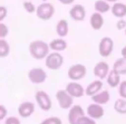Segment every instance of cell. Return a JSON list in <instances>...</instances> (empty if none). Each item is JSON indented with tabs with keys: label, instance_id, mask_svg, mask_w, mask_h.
Masks as SVG:
<instances>
[{
	"label": "cell",
	"instance_id": "cell-1",
	"mask_svg": "<svg viewBox=\"0 0 126 124\" xmlns=\"http://www.w3.org/2000/svg\"><path fill=\"white\" fill-rule=\"evenodd\" d=\"M49 46L44 40H33L29 44V53L33 59H45L49 54Z\"/></svg>",
	"mask_w": 126,
	"mask_h": 124
},
{
	"label": "cell",
	"instance_id": "cell-2",
	"mask_svg": "<svg viewBox=\"0 0 126 124\" xmlns=\"http://www.w3.org/2000/svg\"><path fill=\"white\" fill-rule=\"evenodd\" d=\"M64 64V57L60 53H49L45 58V65L50 71H58Z\"/></svg>",
	"mask_w": 126,
	"mask_h": 124
},
{
	"label": "cell",
	"instance_id": "cell-3",
	"mask_svg": "<svg viewBox=\"0 0 126 124\" xmlns=\"http://www.w3.org/2000/svg\"><path fill=\"white\" fill-rule=\"evenodd\" d=\"M87 74V68L85 65L83 64H74L69 67L68 72H67V76L71 82H78L83 79Z\"/></svg>",
	"mask_w": 126,
	"mask_h": 124
},
{
	"label": "cell",
	"instance_id": "cell-4",
	"mask_svg": "<svg viewBox=\"0 0 126 124\" xmlns=\"http://www.w3.org/2000/svg\"><path fill=\"white\" fill-rule=\"evenodd\" d=\"M55 14V7L50 2H43L36 7V15L40 20H49Z\"/></svg>",
	"mask_w": 126,
	"mask_h": 124
},
{
	"label": "cell",
	"instance_id": "cell-5",
	"mask_svg": "<svg viewBox=\"0 0 126 124\" xmlns=\"http://www.w3.org/2000/svg\"><path fill=\"white\" fill-rule=\"evenodd\" d=\"M35 100H36V102H37V105L40 107V110L45 111V112H48V111L51 110V106H52L51 98H50L49 94L46 93L45 91L36 92Z\"/></svg>",
	"mask_w": 126,
	"mask_h": 124
},
{
	"label": "cell",
	"instance_id": "cell-6",
	"mask_svg": "<svg viewBox=\"0 0 126 124\" xmlns=\"http://www.w3.org/2000/svg\"><path fill=\"white\" fill-rule=\"evenodd\" d=\"M47 73L40 67H33L28 72V79L32 84H43L47 79Z\"/></svg>",
	"mask_w": 126,
	"mask_h": 124
},
{
	"label": "cell",
	"instance_id": "cell-7",
	"mask_svg": "<svg viewBox=\"0 0 126 124\" xmlns=\"http://www.w3.org/2000/svg\"><path fill=\"white\" fill-rule=\"evenodd\" d=\"M114 49V40L110 37H103L98 44V52L102 57H108Z\"/></svg>",
	"mask_w": 126,
	"mask_h": 124
},
{
	"label": "cell",
	"instance_id": "cell-8",
	"mask_svg": "<svg viewBox=\"0 0 126 124\" xmlns=\"http://www.w3.org/2000/svg\"><path fill=\"white\" fill-rule=\"evenodd\" d=\"M56 100L59 105V107L63 110H69L73 106L74 103V98L71 97L65 89H59L56 93Z\"/></svg>",
	"mask_w": 126,
	"mask_h": 124
},
{
	"label": "cell",
	"instance_id": "cell-9",
	"mask_svg": "<svg viewBox=\"0 0 126 124\" xmlns=\"http://www.w3.org/2000/svg\"><path fill=\"white\" fill-rule=\"evenodd\" d=\"M65 91L73 98H79L85 95V88H84L83 85L79 84L78 82H69L66 85Z\"/></svg>",
	"mask_w": 126,
	"mask_h": 124
},
{
	"label": "cell",
	"instance_id": "cell-10",
	"mask_svg": "<svg viewBox=\"0 0 126 124\" xmlns=\"http://www.w3.org/2000/svg\"><path fill=\"white\" fill-rule=\"evenodd\" d=\"M86 114L88 117H91L93 120H100L105 114V111L103 108L102 105L95 104V103H92L87 106V110H86Z\"/></svg>",
	"mask_w": 126,
	"mask_h": 124
},
{
	"label": "cell",
	"instance_id": "cell-11",
	"mask_svg": "<svg viewBox=\"0 0 126 124\" xmlns=\"http://www.w3.org/2000/svg\"><path fill=\"white\" fill-rule=\"evenodd\" d=\"M85 115V111L83 110L80 105H73L69 108L68 112V123L69 124H77L78 120Z\"/></svg>",
	"mask_w": 126,
	"mask_h": 124
},
{
	"label": "cell",
	"instance_id": "cell-12",
	"mask_svg": "<svg viewBox=\"0 0 126 124\" xmlns=\"http://www.w3.org/2000/svg\"><path fill=\"white\" fill-rule=\"evenodd\" d=\"M94 75L95 77H97L99 81L105 79L110 73V65L106 62H98L97 64L94 66Z\"/></svg>",
	"mask_w": 126,
	"mask_h": 124
},
{
	"label": "cell",
	"instance_id": "cell-13",
	"mask_svg": "<svg viewBox=\"0 0 126 124\" xmlns=\"http://www.w3.org/2000/svg\"><path fill=\"white\" fill-rule=\"evenodd\" d=\"M69 17L75 21H83L86 17V9L81 5H74L69 10Z\"/></svg>",
	"mask_w": 126,
	"mask_h": 124
},
{
	"label": "cell",
	"instance_id": "cell-14",
	"mask_svg": "<svg viewBox=\"0 0 126 124\" xmlns=\"http://www.w3.org/2000/svg\"><path fill=\"white\" fill-rule=\"evenodd\" d=\"M35 112V104L32 102H22L21 104L18 106V114L22 119H27L30 117Z\"/></svg>",
	"mask_w": 126,
	"mask_h": 124
},
{
	"label": "cell",
	"instance_id": "cell-15",
	"mask_svg": "<svg viewBox=\"0 0 126 124\" xmlns=\"http://www.w3.org/2000/svg\"><path fill=\"white\" fill-rule=\"evenodd\" d=\"M102 88H103V82L102 81H99V79L93 81L92 83L88 84L87 87L85 88V95L92 97V96L96 95L97 93H99V92L102 91Z\"/></svg>",
	"mask_w": 126,
	"mask_h": 124
},
{
	"label": "cell",
	"instance_id": "cell-16",
	"mask_svg": "<svg viewBox=\"0 0 126 124\" xmlns=\"http://www.w3.org/2000/svg\"><path fill=\"white\" fill-rule=\"evenodd\" d=\"M48 46H49V49L54 50L55 53H59V52L66 50L67 47H68V44H67V41L64 38H56V39H52L48 44Z\"/></svg>",
	"mask_w": 126,
	"mask_h": 124
},
{
	"label": "cell",
	"instance_id": "cell-17",
	"mask_svg": "<svg viewBox=\"0 0 126 124\" xmlns=\"http://www.w3.org/2000/svg\"><path fill=\"white\" fill-rule=\"evenodd\" d=\"M110 94L108 91H100L99 93H97L96 95L92 96V101L93 103L98 105H105L110 102Z\"/></svg>",
	"mask_w": 126,
	"mask_h": 124
},
{
	"label": "cell",
	"instance_id": "cell-18",
	"mask_svg": "<svg viewBox=\"0 0 126 124\" xmlns=\"http://www.w3.org/2000/svg\"><path fill=\"white\" fill-rule=\"evenodd\" d=\"M110 11H112L113 16L117 17L119 19H123L126 16V5L123 2H115L110 7Z\"/></svg>",
	"mask_w": 126,
	"mask_h": 124
},
{
	"label": "cell",
	"instance_id": "cell-19",
	"mask_svg": "<svg viewBox=\"0 0 126 124\" xmlns=\"http://www.w3.org/2000/svg\"><path fill=\"white\" fill-rule=\"evenodd\" d=\"M89 22H91V27L94 30H99L104 26V17L100 14H98V12H94L91 16Z\"/></svg>",
	"mask_w": 126,
	"mask_h": 124
},
{
	"label": "cell",
	"instance_id": "cell-20",
	"mask_svg": "<svg viewBox=\"0 0 126 124\" xmlns=\"http://www.w3.org/2000/svg\"><path fill=\"white\" fill-rule=\"evenodd\" d=\"M56 33L59 38H64L69 33V25L66 19H60L56 25Z\"/></svg>",
	"mask_w": 126,
	"mask_h": 124
},
{
	"label": "cell",
	"instance_id": "cell-21",
	"mask_svg": "<svg viewBox=\"0 0 126 124\" xmlns=\"http://www.w3.org/2000/svg\"><path fill=\"white\" fill-rule=\"evenodd\" d=\"M106 82L108 84V86H110L112 88H115V87H118L119 83H121V76L117 74L115 71H110L108 75L106 77Z\"/></svg>",
	"mask_w": 126,
	"mask_h": 124
},
{
	"label": "cell",
	"instance_id": "cell-22",
	"mask_svg": "<svg viewBox=\"0 0 126 124\" xmlns=\"http://www.w3.org/2000/svg\"><path fill=\"white\" fill-rule=\"evenodd\" d=\"M113 71H115L119 76L126 75V58L121 57L115 60L114 65H113Z\"/></svg>",
	"mask_w": 126,
	"mask_h": 124
},
{
	"label": "cell",
	"instance_id": "cell-23",
	"mask_svg": "<svg viewBox=\"0 0 126 124\" xmlns=\"http://www.w3.org/2000/svg\"><path fill=\"white\" fill-rule=\"evenodd\" d=\"M94 9H95V12L103 15V14H106V12L110 11V3L104 1V0H96L95 3H94Z\"/></svg>",
	"mask_w": 126,
	"mask_h": 124
},
{
	"label": "cell",
	"instance_id": "cell-24",
	"mask_svg": "<svg viewBox=\"0 0 126 124\" xmlns=\"http://www.w3.org/2000/svg\"><path fill=\"white\" fill-rule=\"evenodd\" d=\"M114 111L118 114H126V100L124 98H117L114 103Z\"/></svg>",
	"mask_w": 126,
	"mask_h": 124
},
{
	"label": "cell",
	"instance_id": "cell-25",
	"mask_svg": "<svg viewBox=\"0 0 126 124\" xmlns=\"http://www.w3.org/2000/svg\"><path fill=\"white\" fill-rule=\"evenodd\" d=\"M10 54V45L6 39H0V58H5Z\"/></svg>",
	"mask_w": 126,
	"mask_h": 124
},
{
	"label": "cell",
	"instance_id": "cell-26",
	"mask_svg": "<svg viewBox=\"0 0 126 124\" xmlns=\"http://www.w3.org/2000/svg\"><path fill=\"white\" fill-rule=\"evenodd\" d=\"M40 124H63V121L57 116H50L43 120L40 122Z\"/></svg>",
	"mask_w": 126,
	"mask_h": 124
},
{
	"label": "cell",
	"instance_id": "cell-27",
	"mask_svg": "<svg viewBox=\"0 0 126 124\" xmlns=\"http://www.w3.org/2000/svg\"><path fill=\"white\" fill-rule=\"evenodd\" d=\"M9 34V28L6 24L0 22V39H5Z\"/></svg>",
	"mask_w": 126,
	"mask_h": 124
},
{
	"label": "cell",
	"instance_id": "cell-28",
	"mask_svg": "<svg viewBox=\"0 0 126 124\" xmlns=\"http://www.w3.org/2000/svg\"><path fill=\"white\" fill-rule=\"evenodd\" d=\"M118 94L121 98L126 100V81H122L118 85Z\"/></svg>",
	"mask_w": 126,
	"mask_h": 124
},
{
	"label": "cell",
	"instance_id": "cell-29",
	"mask_svg": "<svg viewBox=\"0 0 126 124\" xmlns=\"http://www.w3.org/2000/svg\"><path fill=\"white\" fill-rule=\"evenodd\" d=\"M22 6H24V9L26 10L28 14H33V12H36V6L33 5L31 1H25V2L22 3Z\"/></svg>",
	"mask_w": 126,
	"mask_h": 124
},
{
	"label": "cell",
	"instance_id": "cell-30",
	"mask_svg": "<svg viewBox=\"0 0 126 124\" xmlns=\"http://www.w3.org/2000/svg\"><path fill=\"white\" fill-rule=\"evenodd\" d=\"M77 124H96V121L91 119V117H88L87 115H84L83 117H80V119L78 120Z\"/></svg>",
	"mask_w": 126,
	"mask_h": 124
},
{
	"label": "cell",
	"instance_id": "cell-31",
	"mask_svg": "<svg viewBox=\"0 0 126 124\" xmlns=\"http://www.w3.org/2000/svg\"><path fill=\"white\" fill-rule=\"evenodd\" d=\"M5 124H21V122L16 116H9V117H6Z\"/></svg>",
	"mask_w": 126,
	"mask_h": 124
},
{
	"label": "cell",
	"instance_id": "cell-32",
	"mask_svg": "<svg viewBox=\"0 0 126 124\" xmlns=\"http://www.w3.org/2000/svg\"><path fill=\"white\" fill-rule=\"evenodd\" d=\"M8 115V110L6 108L5 105H0V121H2V120H6Z\"/></svg>",
	"mask_w": 126,
	"mask_h": 124
},
{
	"label": "cell",
	"instance_id": "cell-33",
	"mask_svg": "<svg viewBox=\"0 0 126 124\" xmlns=\"http://www.w3.org/2000/svg\"><path fill=\"white\" fill-rule=\"evenodd\" d=\"M8 10L5 6H0V22H2V20L7 17Z\"/></svg>",
	"mask_w": 126,
	"mask_h": 124
},
{
	"label": "cell",
	"instance_id": "cell-34",
	"mask_svg": "<svg viewBox=\"0 0 126 124\" xmlns=\"http://www.w3.org/2000/svg\"><path fill=\"white\" fill-rule=\"evenodd\" d=\"M116 28H117V30H124V29H126V20L119 19L116 22Z\"/></svg>",
	"mask_w": 126,
	"mask_h": 124
},
{
	"label": "cell",
	"instance_id": "cell-35",
	"mask_svg": "<svg viewBox=\"0 0 126 124\" xmlns=\"http://www.w3.org/2000/svg\"><path fill=\"white\" fill-rule=\"evenodd\" d=\"M58 1H59L60 3H63V5H71L75 0H58Z\"/></svg>",
	"mask_w": 126,
	"mask_h": 124
},
{
	"label": "cell",
	"instance_id": "cell-36",
	"mask_svg": "<svg viewBox=\"0 0 126 124\" xmlns=\"http://www.w3.org/2000/svg\"><path fill=\"white\" fill-rule=\"evenodd\" d=\"M121 54H122V57L123 58H126V46H124L121 50Z\"/></svg>",
	"mask_w": 126,
	"mask_h": 124
},
{
	"label": "cell",
	"instance_id": "cell-37",
	"mask_svg": "<svg viewBox=\"0 0 126 124\" xmlns=\"http://www.w3.org/2000/svg\"><path fill=\"white\" fill-rule=\"evenodd\" d=\"M104 1H106V2H113V3H115V2H117V1H118V0H104Z\"/></svg>",
	"mask_w": 126,
	"mask_h": 124
},
{
	"label": "cell",
	"instance_id": "cell-38",
	"mask_svg": "<svg viewBox=\"0 0 126 124\" xmlns=\"http://www.w3.org/2000/svg\"><path fill=\"white\" fill-rule=\"evenodd\" d=\"M43 2H47V0H43Z\"/></svg>",
	"mask_w": 126,
	"mask_h": 124
},
{
	"label": "cell",
	"instance_id": "cell-39",
	"mask_svg": "<svg viewBox=\"0 0 126 124\" xmlns=\"http://www.w3.org/2000/svg\"><path fill=\"white\" fill-rule=\"evenodd\" d=\"M125 35H126V29H125Z\"/></svg>",
	"mask_w": 126,
	"mask_h": 124
}]
</instances>
